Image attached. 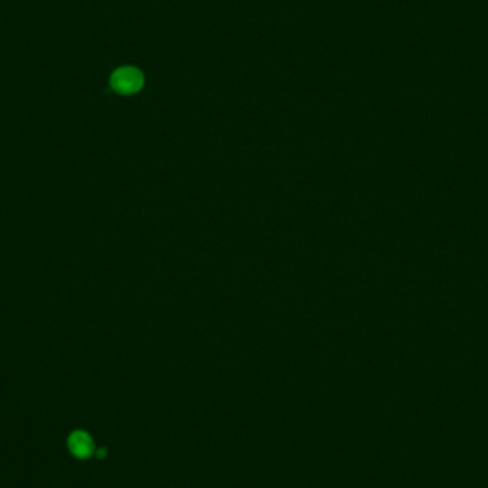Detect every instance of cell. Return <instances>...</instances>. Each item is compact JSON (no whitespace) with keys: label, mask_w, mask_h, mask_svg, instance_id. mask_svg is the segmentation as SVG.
Returning <instances> with one entry per match:
<instances>
[{"label":"cell","mask_w":488,"mask_h":488,"mask_svg":"<svg viewBox=\"0 0 488 488\" xmlns=\"http://www.w3.org/2000/svg\"><path fill=\"white\" fill-rule=\"evenodd\" d=\"M68 446L73 455L79 458H86L93 454L95 446L92 437L84 432H74L68 441Z\"/></svg>","instance_id":"2"},{"label":"cell","mask_w":488,"mask_h":488,"mask_svg":"<svg viewBox=\"0 0 488 488\" xmlns=\"http://www.w3.org/2000/svg\"><path fill=\"white\" fill-rule=\"evenodd\" d=\"M110 81L111 88L116 92L122 95H132L141 89L143 74L134 68H122L113 73Z\"/></svg>","instance_id":"1"}]
</instances>
